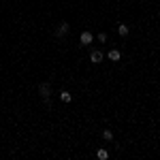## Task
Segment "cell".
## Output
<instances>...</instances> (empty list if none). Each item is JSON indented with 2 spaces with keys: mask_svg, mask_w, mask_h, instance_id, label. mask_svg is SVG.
Instances as JSON below:
<instances>
[{
  "mask_svg": "<svg viewBox=\"0 0 160 160\" xmlns=\"http://www.w3.org/2000/svg\"><path fill=\"white\" fill-rule=\"evenodd\" d=\"M92 41H94V37H92V32H81V37H79V43H81V45H83V47H86V45H90V43H92Z\"/></svg>",
  "mask_w": 160,
  "mask_h": 160,
  "instance_id": "cell-2",
  "label": "cell"
},
{
  "mask_svg": "<svg viewBox=\"0 0 160 160\" xmlns=\"http://www.w3.org/2000/svg\"><path fill=\"white\" fill-rule=\"evenodd\" d=\"M96 156H98L100 160H107V158H109V152H107V149H102V148H100L98 152H96Z\"/></svg>",
  "mask_w": 160,
  "mask_h": 160,
  "instance_id": "cell-8",
  "label": "cell"
},
{
  "mask_svg": "<svg viewBox=\"0 0 160 160\" xmlns=\"http://www.w3.org/2000/svg\"><path fill=\"white\" fill-rule=\"evenodd\" d=\"M38 94H41V98L45 100L47 105H49V96H51V83H47V81H43L41 86H38Z\"/></svg>",
  "mask_w": 160,
  "mask_h": 160,
  "instance_id": "cell-1",
  "label": "cell"
},
{
  "mask_svg": "<svg viewBox=\"0 0 160 160\" xmlns=\"http://www.w3.org/2000/svg\"><path fill=\"white\" fill-rule=\"evenodd\" d=\"M90 62L92 64H100L102 62V51H92L90 53Z\"/></svg>",
  "mask_w": 160,
  "mask_h": 160,
  "instance_id": "cell-3",
  "label": "cell"
},
{
  "mask_svg": "<svg viewBox=\"0 0 160 160\" xmlns=\"http://www.w3.org/2000/svg\"><path fill=\"white\" fill-rule=\"evenodd\" d=\"M66 32H68V24H66V22H62V24L58 26V30H56V37L62 38L64 34H66Z\"/></svg>",
  "mask_w": 160,
  "mask_h": 160,
  "instance_id": "cell-4",
  "label": "cell"
},
{
  "mask_svg": "<svg viewBox=\"0 0 160 160\" xmlns=\"http://www.w3.org/2000/svg\"><path fill=\"white\" fill-rule=\"evenodd\" d=\"M102 139L111 141V139H113V132H111V130H102Z\"/></svg>",
  "mask_w": 160,
  "mask_h": 160,
  "instance_id": "cell-9",
  "label": "cell"
},
{
  "mask_svg": "<svg viewBox=\"0 0 160 160\" xmlns=\"http://www.w3.org/2000/svg\"><path fill=\"white\" fill-rule=\"evenodd\" d=\"M118 34H120V37H126V34H128V26L120 24V26H118Z\"/></svg>",
  "mask_w": 160,
  "mask_h": 160,
  "instance_id": "cell-7",
  "label": "cell"
},
{
  "mask_svg": "<svg viewBox=\"0 0 160 160\" xmlns=\"http://www.w3.org/2000/svg\"><path fill=\"white\" fill-rule=\"evenodd\" d=\"M60 100L62 102H71L73 100V94L71 92H60Z\"/></svg>",
  "mask_w": 160,
  "mask_h": 160,
  "instance_id": "cell-6",
  "label": "cell"
},
{
  "mask_svg": "<svg viewBox=\"0 0 160 160\" xmlns=\"http://www.w3.org/2000/svg\"><path fill=\"white\" fill-rule=\"evenodd\" d=\"M96 41H102V43H105V41H107V34H102V32H100L98 37H96Z\"/></svg>",
  "mask_w": 160,
  "mask_h": 160,
  "instance_id": "cell-10",
  "label": "cell"
},
{
  "mask_svg": "<svg viewBox=\"0 0 160 160\" xmlns=\"http://www.w3.org/2000/svg\"><path fill=\"white\" fill-rule=\"evenodd\" d=\"M107 58H109L111 62H120V58H122V53H120V49H111L109 53H107Z\"/></svg>",
  "mask_w": 160,
  "mask_h": 160,
  "instance_id": "cell-5",
  "label": "cell"
}]
</instances>
